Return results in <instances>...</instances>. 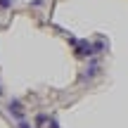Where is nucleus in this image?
I'll use <instances>...</instances> for the list:
<instances>
[{"label":"nucleus","instance_id":"f257e3e1","mask_svg":"<svg viewBox=\"0 0 128 128\" xmlns=\"http://www.w3.org/2000/svg\"><path fill=\"white\" fill-rule=\"evenodd\" d=\"M10 114H14L19 121L24 119V109H22V104H19L17 100H12V102H10Z\"/></svg>","mask_w":128,"mask_h":128},{"label":"nucleus","instance_id":"f03ea898","mask_svg":"<svg viewBox=\"0 0 128 128\" xmlns=\"http://www.w3.org/2000/svg\"><path fill=\"white\" fill-rule=\"evenodd\" d=\"M95 71H97V64H95V62H90V66L86 69V74H83V78H90V76H95Z\"/></svg>","mask_w":128,"mask_h":128},{"label":"nucleus","instance_id":"7ed1b4c3","mask_svg":"<svg viewBox=\"0 0 128 128\" xmlns=\"http://www.w3.org/2000/svg\"><path fill=\"white\" fill-rule=\"evenodd\" d=\"M19 128H31V126H28V124H26V121H24V119H22V121H19Z\"/></svg>","mask_w":128,"mask_h":128}]
</instances>
